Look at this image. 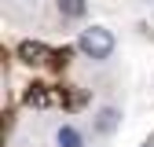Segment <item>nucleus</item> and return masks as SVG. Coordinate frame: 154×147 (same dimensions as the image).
I'll return each instance as SVG.
<instances>
[{
  "label": "nucleus",
  "mask_w": 154,
  "mask_h": 147,
  "mask_svg": "<svg viewBox=\"0 0 154 147\" xmlns=\"http://www.w3.org/2000/svg\"><path fill=\"white\" fill-rule=\"evenodd\" d=\"M114 48H118V41H114V33L106 26H88V30H81V37H77V52H81L85 59H95V63L110 59Z\"/></svg>",
  "instance_id": "1"
},
{
  "label": "nucleus",
  "mask_w": 154,
  "mask_h": 147,
  "mask_svg": "<svg viewBox=\"0 0 154 147\" xmlns=\"http://www.w3.org/2000/svg\"><path fill=\"white\" fill-rule=\"evenodd\" d=\"M18 59L29 63V66H37V63L48 59V48H44L41 41H22V44H18Z\"/></svg>",
  "instance_id": "2"
},
{
  "label": "nucleus",
  "mask_w": 154,
  "mask_h": 147,
  "mask_svg": "<svg viewBox=\"0 0 154 147\" xmlns=\"http://www.w3.org/2000/svg\"><path fill=\"white\" fill-rule=\"evenodd\" d=\"M118 121H121V110H118V107H103L99 114H95V133L110 136L114 129H118Z\"/></svg>",
  "instance_id": "3"
},
{
  "label": "nucleus",
  "mask_w": 154,
  "mask_h": 147,
  "mask_svg": "<svg viewBox=\"0 0 154 147\" xmlns=\"http://www.w3.org/2000/svg\"><path fill=\"white\" fill-rule=\"evenodd\" d=\"M55 147H85V136L77 125H59L55 129Z\"/></svg>",
  "instance_id": "4"
},
{
  "label": "nucleus",
  "mask_w": 154,
  "mask_h": 147,
  "mask_svg": "<svg viewBox=\"0 0 154 147\" xmlns=\"http://www.w3.org/2000/svg\"><path fill=\"white\" fill-rule=\"evenodd\" d=\"M59 11H63V18H85V0H59Z\"/></svg>",
  "instance_id": "5"
},
{
  "label": "nucleus",
  "mask_w": 154,
  "mask_h": 147,
  "mask_svg": "<svg viewBox=\"0 0 154 147\" xmlns=\"http://www.w3.org/2000/svg\"><path fill=\"white\" fill-rule=\"evenodd\" d=\"M26 103H33V107H48V103H51V96H48V88H44V85H29Z\"/></svg>",
  "instance_id": "6"
},
{
  "label": "nucleus",
  "mask_w": 154,
  "mask_h": 147,
  "mask_svg": "<svg viewBox=\"0 0 154 147\" xmlns=\"http://www.w3.org/2000/svg\"><path fill=\"white\" fill-rule=\"evenodd\" d=\"M147 147H154V143H147Z\"/></svg>",
  "instance_id": "7"
}]
</instances>
